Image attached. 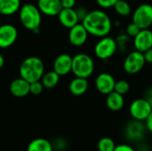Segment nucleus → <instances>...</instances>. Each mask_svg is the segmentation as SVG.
<instances>
[{"instance_id":"16","label":"nucleus","mask_w":152,"mask_h":151,"mask_svg":"<svg viewBox=\"0 0 152 151\" xmlns=\"http://www.w3.org/2000/svg\"><path fill=\"white\" fill-rule=\"evenodd\" d=\"M37 7L43 14L47 16H56L62 9L61 0H38Z\"/></svg>"},{"instance_id":"32","label":"nucleus","mask_w":152,"mask_h":151,"mask_svg":"<svg viewBox=\"0 0 152 151\" xmlns=\"http://www.w3.org/2000/svg\"><path fill=\"white\" fill-rule=\"evenodd\" d=\"M143 53V56H144V59H145V61L147 63H152V48L145 51Z\"/></svg>"},{"instance_id":"5","label":"nucleus","mask_w":152,"mask_h":151,"mask_svg":"<svg viewBox=\"0 0 152 151\" xmlns=\"http://www.w3.org/2000/svg\"><path fill=\"white\" fill-rule=\"evenodd\" d=\"M117 42L110 36H103L97 42L94 46V53L100 60L105 61L111 58L117 52Z\"/></svg>"},{"instance_id":"13","label":"nucleus","mask_w":152,"mask_h":151,"mask_svg":"<svg viewBox=\"0 0 152 151\" xmlns=\"http://www.w3.org/2000/svg\"><path fill=\"white\" fill-rule=\"evenodd\" d=\"M146 130L147 128L143 121L134 119V121L130 122L127 125L126 129V135L130 141L138 142L143 138Z\"/></svg>"},{"instance_id":"8","label":"nucleus","mask_w":152,"mask_h":151,"mask_svg":"<svg viewBox=\"0 0 152 151\" xmlns=\"http://www.w3.org/2000/svg\"><path fill=\"white\" fill-rule=\"evenodd\" d=\"M152 106L145 98H139L134 100L129 108L131 117L134 120L145 121L151 113Z\"/></svg>"},{"instance_id":"21","label":"nucleus","mask_w":152,"mask_h":151,"mask_svg":"<svg viewBox=\"0 0 152 151\" xmlns=\"http://www.w3.org/2000/svg\"><path fill=\"white\" fill-rule=\"evenodd\" d=\"M60 77L61 76L58 75L54 70L48 71L46 73H44L41 78V82L45 88L52 89V88H54L58 85L60 81Z\"/></svg>"},{"instance_id":"30","label":"nucleus","mask_w":152,"mask_h":151,"mask_svg":"<svg viewBox=\"0 0 152 151\" xmlns=\"http://www.w3.org/2000/svg\"><path fill=\"white\" fill-rule=\"evenodd\" d=\"M77 12V14L78 16V19H79V21L83 20L85 19V17L86 16V14L88 13V11L85 8V7H79L78 9L76 10Z\"/></svg>"},{"instance_id":"11","label":"nucleus","mask_w":152,"mask_h":151,"mask_svg":"<svg viewBox=\"0 0 152 151\" xmlns=\"http://www.w3.org/2000/svg\"><path fill=\"white\" fill-rule=\"evenodd\" d=\"M88 32L81 23H77L74 27L69 28V40L74 46H82L86 44L88 38Z\"/></svg>"},{"instance_id":"33","label":"nucleus","mask_w":152,"mask_h":151,"mask_svg":"<svg viewBox=\"0 0 152 151\" xmlns=\"http://www.w3.org/2000/svg\"><path fill=\"white\" fill-rule=\"evenodd\" d=\"M144 122H145V125H146L147 130L152 133V111Z\"/></svg>"},{"instance_id":"14","label":"nucleus","mask_w":152,"mask_h":151,"mask_svg":"<svg viewBox=\"0 0 152 151\" xmlns=\"http://www.w3.org/2000/svg\"><path fill=\"white\" fill-rule=\"evenodd\" d=\"M72 69V57L68 53H61L56 57L53 62V70L61 76H66Z\"/></svg>"},{"instance_id":"29","label":"nucleus","mask_w":152,"mask_h":151,"mask_svg":"<svg viewBox=\"0 0 152 151\" xmlns=\"http://www.w3.org/2000/svg\"><path fill=\"white\" fill-rule=\"evenodd\" d=\"M114 151H135V150L128 144H118L116 145Z\"/></svg>"},{"instance_id":"22","label":"nucleus","mask_w":152,"mask_h":151,"mask_svg":"<svg viewBox=\"0 0 152 151\" xmlns=\"http://www.w3.org/2000/svg\"><path fill=\"white\" fill-rule=\"evenodd\" d=\"M28 151H53L52 144L45 139H36L28 146Z\"/></svg>"},{"instance_id":"6","label":"nucleus","mask_w":152,"mask_h":151,"mask_svg":"<svg viewBox=\"0 0 152 151\" xmlns=\"http://www.w3.org/2000/svg\"><path fill=\"white\" fill-rule=\"evenodd\" d=\"M133 22L141 29L149 28L152 25V5L142 4L139 5L133 12Z\"/></svg>"},{"instance_id":"17","label":"nucleus","mask_w":152,"mask_h":151,"mask_svg":"<svg viewBox=\"0 0 152 151\" xmlns=\"http://www.w3.org/2000/svg\"><path fill=\"white\" fill-rule=\"evenodd\" d=\"M29 85L30 83L22 77L15 78L10 84V93L18 98L25 97L29 93Z\"/></svg>"},{"instance_id":"2","label":"nucleus","mask_w":152,"mask_h":151,"mask_svg":"<svg viewBox=\"0 0 152 151\" xmlns=\"http://www.w3.org/2000/svg\"><path fill=\"white\" fill-rule=\"evenodd\" d=\"M19 72L20 77L29 83L39 81L45 73V65L38 57H28L21 62Z\"/></svg>"},{"instance_id":"35","label":"nucleus","mask_w":152,"mask_h":151,"mask_svg":"<svg viewBox=\"0 0 152 151\" xmlns=\"http://www.w3.org/2000/svg\"><path fill=\"white\" fill-rule=\"evenodd\" d=\"M4 64V56L0 53V69L3 68Z\"/></svg>"},{"instance_id":"3","label":"nucleus","mask_w":152,"mask_h":151,"mask_svg":"<svg viewBox=\"0 0 152 151\" xmlns=\"http://www.w3.org/2000/svg\"><path fill=\"white\" fill-rule=\"evenodd\" d=\"M42 12L38 9L37 5L32 4H26L20 6L19 10V15L21 24L27 29L36 32L39 29L42 21Z\"/></svg>"},{"instance_id":"19","label":"nucleus","mask_w":152,"mask_h":151,"mask_svg":"<svg viewBox=\"0 0 152 151\" xmlns=\"http://www.w3.org/2000/svg\"><path fill=\"white\" fill-rule=\"evenodd\" d=\"M125 105L124 95L113 91L107 94L106 97V106L111 111H118L122 109Z\"/></svg>"},{"instance_id":"20","label":"nucleus","mask_w":152,"mask_h":151,"mask_svg":"<svg viewBox=\"0 0 152 151\" xmlns=\"http://www.w3.org/2000/svg\"><path fill=\"white\" fill-rule=\"evenodd\" d=\"M20 8V0H0V14L9 16Z\"/></svg>"},{"instance_id":"28","label":"nucleus","mask_w":152,"mask_h":151,"mask_svg":"<svg viewBox=\"0 0 152 151\" xmlns=\"http://www.w3.org/2000/svg\"><path fill=\"white\" fill-rule=\"evenodd\" d=\"M118 0H96L97 4L102 8H111L117 4Z\"/></svg>"},{"instance_id":"15","label":"nucleus","mask_w":152,"mask_h":151,"mask_svg":"<svg viewBox=\"0 0 152 151\" xmlns=\"http://www.w3.org/2000/svg\"><path fill=\"white\" fill-rule=\"evenodd\" d=\"M57 16L60 23L67 28H70L79 23L78 16L74 8H62Z\"/></svg>"},{"instance_id":"12","label":"nucleus","mask_w":152,"mask_h":151,"mask_svg":"<svg viewBox=\"0 0 152 151\" xmlns=\"http://www.w3.org/2000/svg\"><path fill=\"white\" fill-rule=\"evenodd\" d=\"M134 45L136 51L144 53L152 48V31L149 28L141 29L134 37Z\"/></svg>"},{"instance_id":"18","label":"nucleus","mask_w":152,"mask_h":151,"mask_svg":"<svg viewBox=\"0 0 152 151\" xmlns=\"http://www.w3.org/2000/svg\"><path fill=\"white\" fill-rule=\"evenodd\" d=\"M88 81L87 78L76 77L74 79L71 80L69 85V89L70 93L75 96H81L85 94L88 89Z\"/></svg>"},{"instance_id":"31","label":"nucleus","mask_w":152,"mask_h":151,"mask_svg":"<svg viewBox=\"0 0 152 151\" xmlns=\"http://www.w3.org/2000/svg\"><path fill=\"white\" fill-rule=\"evenodd\" d=\"M62 8H74L76 0H61Z\"/></svg>"},{"instance_id":"10","label":"nucleus","mask_w":152,"mask_h":151,"mask_svg":"<svg viewBox=\"0 0 152 151\" xmlns=\"http://www.w3.org/2000/svg\"><path fill=\"white\" fill-rule=\"evenodd\" d=\"M116 80L110 73H101L95 79V87L97 91L102 94H109L114 91Z\"/></svg>"},{"instance_id":"1","label":"nucleus","mask_w":152,"mask_h":151,"mask_svg":"<svg viewBox=\"0 0 152 151\" xmlns=\"http://www.w3.org/2000/svg\"><path fill=\"white\" fill-rule=\"evenodd\" d=\"M82 24L89 35L103 37L108 36L112 28V22L110 16L102 10H94L88 12Z\"/></svg>"},{"instance_id":"4","label":"nucleus","mask_w":152,"mask_h":151,"mask_svg":"<svg viewBox=\"0 0 152 151\" xmlns=\"http://www.w3.org/2000/svg\"><path fill=\"white\" fill-rule=\"evenodd\" d=\"M94 71V62L91 56L86 53H77L72 57L71 72L79 77L88 78Z\"/></svg>"},{"instance_id":"9","label":"nucleus","mask_w":152,"mask_h":151,"mask_svg":"<svg viewBox=\"0 0 152 151\" xmlns=\"http://www.w3.org/2000/svg\"><path fill=\"white\" fill-rule=\"evenodd\" d=\"M18 37L17 28L12 24L0 26V48L4 49L12 46Z\"/></svg>"},{"instance_id":"26","label":"nucleus","mask_w":152,"mask_h":151,"mask_svg":"<svg viewBox=\"0 0 152 151\" xmlns=\"http://www.w3.org/2000/svg\"><path fill=\"white\" fill-rule=\"evenodd\" d=\"M44 88L45 87H44L41 80L32 82L29 85V93H31L33 95H39L40 93H42Z\"/></svg>"},{"instance_id":"27","label":"nucleus","mask_w":152,"mask_h":151,"mask_svg":"<svg viewBox=\"0 0 152 151\" xmlns=\"http://www.w3.org/2000/svg\"><path fill=\"white\" fill-rule=\"evenodd\" d=\"M140 30H141V28L135 23H134L133 21H132V23L128 24V26L126 28V33H127V35L129 36H133V37H134L139 33Z\"/></svg>"},{"instance_id":"34","label":"nucleus","mask_w":152,"mask_h":151,"mask_svg":"<svg viewBox=\"0 0 152 151\" xmlns=\"http://www.w3.org/2000/svg\"><path fill=\"white\" fill-rule=\"evenodd\" d=\"M144 98L150 102V104L152 106V88H150L146 91Z\"/></svg>"},{"instance_id":"7","label":"nucleus","mask_w":152,"mask_h":151,"mask_svg":"<svg viewBox=\"0 0 152 151\" xmlns=\"http://www.w3.org/2000/svg\"><path fill=\"white\" fill-rule=\"evenodd\" d=\"M145 59L143 53L139 51H134L130 53L124 61V69L129 75H134L139 73L145 66Z\"/></svg>"},{"instance_id":"25","label":"nucleus","mask_w":152,"mask_h":151,"mask_svg":"<svg viewBox=\"0 0 152 151\" xmlns=\"http://www.w3.org/2000/svg\"><path fill=\"white\" fill-rule=\"evenodd\" d=\"M129 90H130V85L127 81H126V80L116 81L115 88H114L115 92H117L122 95H125L129 92Z\"/></svg>"},{"instance_id":"24","label":"nucleus","mask_w":152,"mask_h":151,"mask_svg":"<svg viewBox=\"0 0 152 151\" xmlns=\"http://www.w3.org/2000/svg\"><path fill=\"white\" fill-rule=\"evenodd\" d=\"M116 148L115 142L110 137H102L97 144L98 151H114Z\"/></svg>"},{"instance_id":"23","label":"nucleus","mask_w":152,"mask_h":151,"mask_svg":"<svg viewBox=\"0 0 152 151\" xmlns=\"http://www.w3.org/2000/svg\"><path fill=\"white\" fill-rule=\"evenodd\" d=\"M113 8L115 9L117 13H118L120 16H123V17L129 16L132 12L131 5L125 0H118Z\"/></svg>"}]
</instances>
